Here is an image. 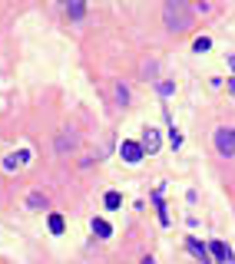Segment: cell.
Segmentation results:
<instances>
[{
  "label": "cell",
  "mask_w": 235,
  "mask_h": 264,
  "mask_svg": "<svg viewBox=\"0 0 235 264\" xmlns=\"http://www.w3.org/2000/svg\"><path fill=\"white\" fill-rule=\"evenodd\" d=\"M192 7L189 0H166L162 3V23H166V30L172 33H186L192 27Z\"/></svg>",
  "instance_id": "obj_1"
},
{
  "label": "cell",
  "mask_w": 235,
  "mask_h": 264,
  "mask_svg": "<svg viewBox=\"0 0 235 264\" xmlns=\"http://www.w3.org/2000/svg\"><path fill=\"white\" fill-rule=\"evenodd\" d=\"M215 149H219V155H225V159L235 155V126L215 129Z\"/></svg>",
  "instance_id": "obj_2"
},
{
  "label": "cell",
  "mask_w": 235,
  "mask_h": 264,
  "mask_svg": "<svg viewBox=\"0 0 235 264\" xmlns=\"http://www.w3.org/2000/svg\"><path fill=\"white\" fill-rule=\"evenodd\" d=\"M119 155H123V162H129V165H139V162H143V155H146V149H143V142L123 139V145H119Z\"/></svg>",
  "instance_id": "obj_3"
},
{
  "label": "cell",
  "mask_w": 235,
  "mask_h": 264,
  "mask_svg": "<svg viewBox=\"0 0 235 264\" xmlns=\"http://www.w3.org/2000/svg\"><path fill=\"white\" fill-rule=\"evenodd\" d=\"M186 248H189V254H192V258H196L199 264H215L212 248H205V244H202L199 238H186Z\"/></svg>",
  "instance_id": "obj_4"
},
{
  "label": "cell",
  "mask_w": 235,
  "mask_h": 264,
  "mask_svg": "<svg viewBox=\"0 0 235 264\" xmlns=\"http://www.w3.org/2000/svg\"><path fill=\"white\" fill-rule=\"evenodd\" d=\"M139 142H143V149H146L149 155H156V152H159V129L146 126V129H143V139H139Z\"/></svg>",
  "instance_id": "obj_5"
},
{
  "label": "cell",
  "mask_w": 235,
  "mask_h": 264,
  "mask_svg": "<svg viewBox=\"0 0 235 264\" xmlns=\"http://www.w3.org/2000/svg\"><path fill=\"white\" fill-rule=\"evenodd\" d=\"M209 248H212V258H215V264H229V261H232V248H229L225 241H212Z\"/></svg>",
  "instance_id": "obj_6"
},
{
  "label": "cell",
  "mask_w": 235,
  "mask_h": 264,
  "mask_svg": "<svg viewBox=\"0 0 235 264\" xmlns=\"http://www.w3.org/2000/svg\"><path fill=\"white\" fill-rule=\"evenodd\" d=\"M86 13V0H67V17L70 20H83Z\"/></svg>",
  "instance_id": "obj_7"
},
{
  "label": "cell",
  "mask_w": 235,
  "mask_h": 264,
  "mask_svg": "<svg viewBox=\"0 0 235 264\" xmlns=\"http://www.w3.org/2000/svg\"><path fill=\"white\" fill-rule=\"evenodd\" d=\"M27 159H30V152H27V149H23V152H13V155H7V159H3V168H7V172H13V168H17V165H23Z\"/></svg>",
  "instance_id": "obj_8"
},
{
  "label": "cell",
  "mask_w": 235,
  "mask_h": 264,
  "mask_svg": "<svg viewBox=\"0 0 235 264\" xmlns=\"http://www.w3.org/2000/svg\"><path fill=\"white\" fill-rule=\"evenodd\" d=\"M93 234H96V238H110V234H113V225L106 218H93Z\"/></svg>",
  "instance_id": "obj_9"
},
{
  "label": "cell",
  "mask_w": 235,
  "mask_h": 264,
  "mask_svg": "<svg viewBox=\"0 0 235 264\" xmlns=\"http://www.w3.org/2000/svg\"><path fill=\"white\" fill-rule=\"evenodd\" d=\"M63 228H67V221H63V215H56V211H50V231H53V234H63Z\"/></svg>",
  "instance_id": "obj_10"
},
{
  "label": "cell",
  "mask_w": 235,
  "mask_h": 264,
  "mask_svg": "<svg viewBox=\"0 0 235 264\" xmlns=\"http://www.w3.org/2000/svg\"><path fill=\"white\" fill-rule=\"evenodd\" d=\"M27 205H30V208H46V205H50V198L40 195V192H34V195L27 198Z\"/></svg>",
  "instance_id": "obj_11"
},
{
  "label": "cell",
  "mask_w": 235,
  "mask_h": 264,
  "mask_svg": "<svg viewBox=\"0 0 235 264\" xmlns=\"http://www.w3.org/2000/svg\"><path fill=\"white\" fill-rule=\"evenodd\" d=\"M73 145H77V135H60V139H56V149H60V152H67Z\"/></svg>",
  "instance_id": "obj_12"
},
{
  "label": "cell",
  "mask_w": 235,
  "mask_h": 264,
  "mask_svg": "<svg viewBox=\"0 0 235 264\" xmlns=\"http://www.w3.org/2000/svg\"><path fill=\"white\" fill-rule=\"evenodd\" d=\"M103 201H106V208H119V205H123V195H119V192H106Z\"/></svg>",
  "instance_id": "obj_13"
},
{
  "label": "cell",
  "mask_w": 235,
  "mask_h": 264,
  "mask_svg": "<svg viewBox=\"0 0 235 264\" xmlns=\"http://www.w3.org/2000/svg\"><path fill=\"white\" fill-rule=\"evenodd\" d=\"M209 46H212V40H209V36H196V43H192V50H196V53H205Z\"/></svg>",
  "instance_id": "obj_14"
},
{
  "label": "cell",
  "mask_w": 235,
  "mask_h": 264,
  "mask_svg": "<svg viewBox=\"0 0 235 264\" xmlns=\"http://www.w3.org/2000/svg\"><path fill=\"white\" fill-rule=\"evenodd\" d=\"M169 142H172V149H179V145H182V135H179V129H176V126L169 129Z\"/></svg>",
  "instance_id": "obj_15"
},
{
  "label": "cell",
  "mask_w": 235,
  "mask_h": 264,
  "mask_svg": "<svg viewBox=\"0 0 235 264\" xmlns=\"http://www.w3.org/2000/svg\"><path fill=\"white\" fill-rule=\"evenodd\" d=\"M172 89H176V86H172V83H169V79H166V83H159V93H162V96H169V93H172Z\"/></svg>",
  "instance_id": "obj_16"
},
{
  "label": "cell",
  "mask_w": 235,
  "mask_h": 264,
  "mask_svg": "<svg viewBox=\"0 0 235 264\" xmlns=\"http://www.w3.org/2000/svg\"><path fill=\"white\" fill-rule=\"evenodd\" d=\"M229 66H232V69H235V53H229Z\"/></svg>",
  "instance_id": "obj_17"
},
{
  "label": "cell",
  "mask_w": 235,
  "mask_h": 264,
  "mask_svg": "<svg viewBox=\"0 0 235 264\" xmlns=\"http://www.w3.org/2000/svg\"><path fill=\"white\" fill-rule=\"evenodd\" d=\"M229 89H232V93H235V79H229Z\"/></svg>",
  "instance_id": "obj_18"
},
{
  "label": "cell",
  "mask_w": 235,
  "mask_h": 264,
  "mask_svg": "<svg viewBox=\"0 0 235 264\" xmlns=\"http://www.w3.org/2000/svg\"><path fill=\"white\" fill-rule=\"evenodd\" d=\"M143 264H156V261H153V258H143Z\"/></svg>",
  "instance_id": "obj_19"
}]
</instances>
